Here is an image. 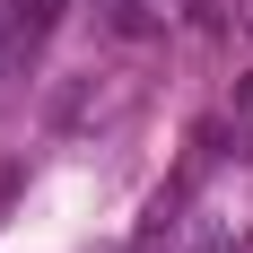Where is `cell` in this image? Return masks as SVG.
I'll return each mask as SVG.
<instances>
[{"label":"cell","instance_id":"obj_2","mask_svg":"<svg viewBox=\"0 0 253 253\" xmlns=\"http://www.w3.org/2000/svg\"><path fill=\"white\" fill-rule=\"evenodd\" d=\"M192 253H245V227H236L227 210H210V218H201V236H192Z\"/></svg>","mask_w":253,"mask_h":253},{"label":"cell","instance_id":"obj_3","mask_svg":"<svg viewBox=\"0 0 253 253\" xmlns=\"http://www.w3.org/2000/svg\"><path fill=\"white\" fill-rule=\"evenodd\" d=\"M9 61H18V52H9V35H0V70H9Z\"/></svg>","mask_w":253,"mask_h":253},{"label":"cell","instance_id":"obj_1","mask_svg":"<svg viewBox=\"0 0 253 253\" xmlns=\"http://www.w3.org/2000/svg\"><path fill=\"white\" fill-rule=\"evenodd\" d=\"M87 105H96V70H87V79H70V87L52 96V131H79V123H87Z\"/></svg>","mask_w":253,"mask_h":253}]
</instances>
